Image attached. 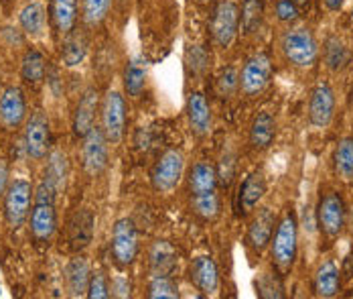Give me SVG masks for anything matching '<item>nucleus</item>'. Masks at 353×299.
<instances>
[{"mask_svg":"<svg viewBox=\"0 0 353 299\" xmlns=\"http://www.w3.org/2000/svg\"><path fill=\"white\" fill-rule=\"evenodd\" d=\"M98 104H100V96L96 88H90L83 92L75 114H73V133L77 137H85L94 126H96V114H98Z\"/></svg>","mask_w":353,"mask_h":299,"instance_id":"obj_19","label":"nucleus"},{"mask_svg":"<svg viewBox=\"0 0 353 299\" xmlns=\"http://www.w3.org/2000/svg\"><path fill=\"white\" fill-rule=\"evenodd\" d=\"M333 169L341 182H353V137H343L337 141L333 151Z\"/></svg>","mask_w":353,"mask_h":299,"instance_id":"obj_29","label":"nucleus"},{"mask_svg":"<svg viewBox=\"0 0 353 299\" xmlns=\"http://www.w3.org/2000/svg\"><path fill=\"white\" fill-rule=\"evenodd\" d=\"M185 175V155L181 149H167L154 163L150 171V184L157 191H173Z\"/></svg>","mask_w":353,"mask_h":299,"instance_id":"obj_6","label":"nucleus"},{"mask_svg":"<svg viewBox=\"0 0 353 299\" xmlns=\"http://www.w3.org/2000/svg\"><path fill=\"white\" fill-rule=\"evenodd\" d=\"M335 90L329 84H317L309 96V122L315 128H327L335 116Z\"/></svg>","mask_w":353,"mask_h":299,"instance_id":"obj_12","label":"nucleus"},{"mask_svg":"<svg viewBox=\"0 0 353 299\" xmlns=\"http://www.w3.org/2000/svg\"><path fill=\"white\" fill-rule=\"evenodd\" d=\"M77 12H79V0H49V17L53 29L65 37L77 25Z\"/></svg>","mask_w":353,"mask_h":299,"instance_id":"obj_21","label":"nucleus"},{"mask_svg":"<svg viewBox=\"0 0 353 299\" xmlns=\"http://www.w3.org/2000/svg\"><path fill=\"white\" fill-rule=\"evenodd\" d=\"M313 289L315 296L323 299L337 298L341 291V269L333 259H325L317 267L313 277Z\"/></svg>","mask_w":353,"mask_h":299,"instance_id":"obj_18","label":"nucleus"},{"mask_svg":"<svg viewBox=\"0 0 353 299\" xmlns=\"http://www.w3.org/2000/svg\"><path fill=\"white\" fill-rule=\"evenodd\" d=\"M185 70L193 79L203 77L210 70V53L201 45H191L185 55Z\"/></svg>","mask_w":353,"mask_h":299,"instance_id":"obj_36","label":"nucleus"},{"mask_svg":"<svg viewBox=\"0 0 353 299\" xmlns=\"http://www.w3.org/2000/svg\"><path fill=\"white\" fill-rule=\"evenodd\" d=\"M274 226H276V214L270 208H260L254 214V218L250 220L246 242L256 255H260L262 251H266L270 247V240H272V234H274Z\"/></svg>","mask_w":353,"mask_h":299,"instance_id":"obj_15","label":"nucleus"},{"mask_svg":"<svg viewBox=\"0 0 353 299\" xmlns=\"http://www.w3.org/2000/svg\"><path fill=\"white\" fill-rule=\"evenodd\" d=\"M19 25L27 37H43L47 27V10L39 0H29L19 12Z\"/></svg>","mask_w":353,"mask_h":299,"instance_id":"obj_25","label":"nucleus"},{"mask_svg":"<svg viewBox=\"0 0 353 299\" xmlns=\"http://www.w3.org/2000/svg\"><path fill=\"white\" fill-rule=\"evenodd\" d=\"M215 88H217V94L221 96V98H230L236 90H240V74H238V70L236 68H225L219 77H217V81H215Z\"/></svg>","mask_w":353,"mask_h":299,"instance_id":"obj_40","label":"nucleus"},{"mask_svg":"<svg viewBox=\"0 0 353 299\" xmlns=\"http://www.w3.org/2000/svg\"><path fill=\"white\" fill-rule=\"evenodd\" d=\"M47 171H45V180L55 187L57 191L65 186V175H68V157L61 151H53L47 155Z\"/></svg>","mask_w":353,"mask_h":299,"instance_id":"obj_35","label":"nucleus"},{"mask_svg":"<svg viewBox=\"0 0 353 299\" xmlns=\"http://www.w3.org/2000/svg\"><path fill=\"white\" fill-rule=\"evenodd\" d=\"M240 33V6L234 0H219L212 12V39L217 49H230Z\"/></svg>","mask_w":353,"mask_h":299,"instance_id":"obj_4","label":"nucleus"},{"mask_svg":"<svg viewBox=\"0 0 353 299\" xmlns=\"http://www.w3.org/2000/svg\"><path fill=\"white\" fill-rule=\"evenodd\" d=\"M85 296L90 299L110 298V281H108L106 273H102V271L92 273V279H90V285H88V293Z\"/></svg>","mask_w":353,"mask_h":299,"instance_id":"obj_42","label":"nucleus"},{"mask_svg":"<svg viewBox=\"0 0 353 299\" xmlns=\"http://www.w3.org/2000/svg\"><path fill=\"white\" fill-rule=\"evenodd\" d=\"M88 55V41L83 35L79 33H73L65 35L63 39V45H61V59H63V66L68 68H75L79 66Z\"/></svg>","mask_w":353,"mask_h":299,"instance_id":"obj_32","label":"nucleus"},{"mask_svg":"<svg viewBox=\"0 0 353 299\" xmlns=\"http://www.w3.org/2000/svg\"><path fill=\"white\" fill-rule=\"evenodd\" d=\"M141 251L139 232L130 218H120L112 228V257L118 267H130Z\"/></svg>","mask_w":353,"mask_h":299,"instance_id":"obj_9","label":"nucleus"},{"mask_svg":"<svg viewBox=\"0 0 353 299\" xmlns=\"http://www.w3.org/2000/svg\"><path fill=\"white\" fill-rule=\"evenodd\" d=\"M57 228V212L53 202H35L31 208V232L37 240H49Z\"/></svg>","mask_w":353,"mask_h":299,"instance_id":"obj_22","label":"nucleus"},{"mask_svg":"<svg viewBox=\"0 0 353 299\" xmlns=\"http://www.w3.org/2000/svg\"><path fill=\"white\" fill-rule=\"evenodd\" d=\"M47 75V59L39 49H27L21 59V77L31 84L39 86Z\"/></svg>","mask_w":353,"mask_h":299,"instance_id":"obj_31","label":"nucleus"},{"mask_svg":"<svg viewBox=\"0 0 353 299\" xmlns=\"http://www.w3.org/2000/svg\"><path fill=\"white\" fill-rule=\"evenodd\" d=\"M27 120V98L19 86H8L0 92V126L17 131Z\"/></svg>","mask_w":353,"mask_h":299,"instance_id":"obj_11","label":"nucleus"},{"mask_svg":"<svg viewBox=\"0 0 353 299\" xmlns=\"http://www.w3.org/2000/svg\"><path fill=\"white\" fill-rule=\"evenodd\" d=\"M323 59H325V66L339 74L343 72L350 61H352V53H350V47L345 45L343 39H339L337 35H331V37L325 39V47H323Z\"/></svg>","mask_w":353,"mask_h":299,"instance_id":"obj_28","label":"nucleus"},{"mask_svg":"<svg viewBox=\"0 0 353 299\" xmlns=\"http://www.w3.org/2000/svg\"><path fill=\"white\" fill-rule=\"evenodd\" d=\"M284 59L299 70H311L319 61V43L307 27H288L281 37Z\"/></svg>","mask_w":353,"mask_h":299,"instance_id":"obj_2","label":"nucleus"},{"mask_svg":"<svg viewBox=\"0 0 353 299\" xmlns=\"http://www.w3.org/2000/svg\"><path fill=\"white\" fill-rule=\"evenodd\" d=\"M191 210L195 216H199L205 222H212L219 216L221 210V202L217 191L212 193H201V195H191Z\"/></svg>","mask_w":353,"mask_h":299,"instance_id":"obj_34","label":"nucleus"},{"mask_svg":"<svg viewBox=\"0 0 353 299\" xmlns=\"http://www.w3.org/2000/svg\"><path fill=\"white\" fill-rule=\"evenodd\" d=\"M217 167L213 165L212 161L201 159L197 161L187 175V189L189 195H201V193H212L217 191Z\"/></svg>","mask_w":353,"mask_h":299,"instance_id":"obj_20","label":"nucleus"},{"mask_svg":"<svg viewBox=\"0 0 353 299\" xmlns=\"http://www.w3.org/2000/svg\"><path fill=\"white\" fill-rule=\"evenodd\" d=\"M276 139V118L270 113H258L254 116L250 131H248V143L258 153L268 151L274 145Z\"/></svg>","mask_w":353,"mask_h":299,"instance_id":"obj_16","label":"nucleus"},{"mask_svg":"<svg viewBox=\"0 0 353 299\" xmlns=\"http://www.w3.org/2000/svg\"><path fill=\"white\" fill-rule=\"evenodd\" d=\"M323 4H325V8H327V10H331V12H339V10L343 8L345 0H323Z\"/></svg>","mask_w":353,"mask_h":299,"instance_id":"obj_45","label":"nucleus"},{"mask_svg":"<svg viewBox=\"0 0 353 299\" xmlns=\"http://www.w3.org/2000/svg\"><path fill=\"white\" fill-rule=\"evenodd\" d=\"M264 19V0H244L240 8V27L244 35H254Z\"/></svg>","mask_w":353,"mask_h":299,"instance_id":"obj_33","label":"nucleus"},{"mask_svg":"<svg viewBox=\"0 0 353 299\" xmlns=\"http://www.w3.org/2000/svg\"><path fill=\"white\" fill-rule=\"evenodd\" d=\"M256 293L260 296V298L264 299H281L284 298V287L283 283L272 275V273H266V275H262L258 281H256Z\"/></svg>","mask_w":353,"mask_h":299,"instance_id":"obj_39","label":"nucleus"},{"mask_svg":"<svg viewBox=\"0 0 353 299\" xmlns=\"http://www.w3.org/2000/svg\"><path fill=\"white\" fill-rule=\"evenodd\" d=\"M317 224L321 234L335 240L347 224V208L337 191H325L317 204Z\"/></svg>","mask_w":353,"mask_h":299,"instance_id":"obj_5","label":"nucleus"},{"mask_svg":"<svg viewBox=\"0 0 353 299\" xmlns=\"http://www.w3.org/2000/svg\"><path fill=\"white\" fill-rule=\"evenodd\" d=\"M102 131L110 145H120L126 133V100L120 90H108L102 102Z\"/></svg>","mask_w":353,"mask_h":299,"instance_id":"obj_8","label":"nucleus"},{"mask_svg":"<svg viewBox=\"0 0 353 299\" xmlns=\"http://www.w3.org/2000/svg\"><path fill=\"white\" fill-rule=\"evenodd\" d=\"M108 139L102 126H94L85 137L81 145L83 167L90 175H100L108 167Z\"/></svg>","mask_w":353,"mask_h":299,"instance_id":"obj_13","label":"nucleus"},{"mask_svg":"<svg viewBox=\"0 0 353 299\" xmlns=\"http://www.w3.org/2000/svg\"><path fill=\"white\" fill-rule=\"evenodd\" d=\"M274 17L284 25H292L301 17V8L294 0H276L274 2Z\"/></svg>","mask_w":353,"mask_h":299,"instance_id":"obj_41","label":"nucleus"},{"mask_svg":"<svg viewBox=\"0 0 353 299\" xmlns=\"http://www.w3.org/2000/svg\"><path fill=\"white\" fill-rule=\"evenodd\" d=\"M191 281L205 296H213L219 289V269L212 257H197L191 262Z\"/></svg>","mask_w":353,"mask_h":299,"instance_id":"obj_23","label":"nucleus"},{"mask_svg":"<svg viewBox=\"0 0 353 299\" xmlns=\"http://www.w3.org/2000/svg\"><path fill=\"white\" fill-rule=\"evenodd\" d=\"M92 279V271H90V262L83 257H75L71 259L68 269H65V283H68V291L73 298L85 296L88 293V285Z\"/></svg>","mask_w":353,"mask_h":299,"instance_id":"obj_27","label":"nucleus"},{"mask_svg":"<svg viewBox=\"0 0 353 299\" xmlns=\"http://www.w3.org/2000/svg\"><path fill=\"white\" fill-rule=\"evenodd\" d=\"M51 149V124L47 114L37 110L25 124V151L31 159L41 161Z\"/></svg>","mask_w":353,"mask_h":299,"instance_id":"obj_10","label":"nucleus"},{"mask_svg":"<svg viewBox=\"0 0 353 299\" xmlns=\"http://www.w3.org/2000/svg\"><path fill=\"white\" fill-rule=\"evenodd\" d=\"M35 202V189L29 180H12L4 193V218L10 228H21L31 214V204Z\"/></svg>","mask_w":353,"mask_h":299,"instance_id":"obj_3","label":"nucleus"},{"mask_svg":"<svg viewBox=\"0 0 353 299\" xmlns=\"http://www.w3.org/2000/svg\"><path fill=\"white\" fill-rule=\"evenodd\" d=\"M272 262L281 273H288L299 255V220L292 210H286L276 222V230L270 240Z\"/></svg>","mask_w":353,"mask_h":299,"instance_id":"obj_1","label":"nucleus"},{"mask_svg":"<svg viewBox=\"0 0 353 299\" xmlns=\"http://www.w3.org/2000/svg\"><path fill=\"white\" fill-rule=\"evenodd\" d=\"M352 19H353V12H352Z\"/></svg>","mask_w":353,"mask_h":299,"instance_id":"obj_48","label":"nucleus"},{"mask_svg":"<svg viewBox=\"0 0 353 299\" xmlns=\"http://www.w3.org/2000/svg\"><path fill=\"white\" fill-rule=\"evenodd\" d=\"M294 2L299 4V8H307L311 4V0H294Z\"/></svg>","mask_w":353,"mask_h":299,"instance_id":"obj_46","label":"nucleus"},{"mask_svg":"<svg viewBox=\"0 0 353 299\" xmlns=\"http://www.w3.org/2000/svg\"><path fill=\"white\" fill-rule=\"evenodd\" d=\"M150 299H179V285L173 281L171 275H152L148 281V293Z\"/></svg>","mask_w":353,"mask_h":299,"instance_id":"obj_38","label":"nucleus"},{"mask_svg":"<svg viewBox=\"0 0 353 299\" xmlns=\"http://www.w3.org/2000/svg\"><path fill=\"white\" fill-rule=\"evenodd\" d=\"M8 184H10L8 182V165L4 159H0V197H4Z\"/></svg>","mask_w":353,"mask_h":299,"instance_id":"obj_44","label":"nucleus"},{"mask_svg":"<svg viewBox=\"0 0 353 299\" xmlns=\"http://www.w3.org/2000/svg\"><path fill=\"white\" fill-rule=\"evenodd\" d=\"M266 175L262 169H256L244 180V184L240 186L238 193V210L240 214H252L258 204L262 202V197L266 195Z\"/></svg>","mask_w":353,"mask_h":299,"instance_id":"obj_17","label":"nucleus"},{"mask_svg":"<svg viewBox=\"0 0 353 299\" xmlns=\"http://www.w3.org/2000/svg\"><path fill=\"white\" fill-rule=\"evenodd\" d=\"M110 296L114 298H130L132 296V285L126 277H114L110 283Z\"/></svg>","mask_w":353,"mask_h":299,"instance_id":"obj_43","label":"nucleus"},{"mask_svg":"<svg viewBox=\"0 0 353 299\" xmlns=\"http://www.w3.org/2000/svg\"><path fill=\"white\" fill-rule=\"evenodd\" d=\"M187 120H189V128L193 137L197 139L210 137L213 126V113L208 96L199 90H193L187 96Z\"/></svg>","mask_w":353,"mask_h":299,"instance_id":"obj_14","label":"nucleus"},{"mask_svg":"<svg viewBox=\"0 0 353 299\" xmlns=\"http://www.w3.org/2000/svg\"><path fill=\"white\" fill-rule=\"evenodd\" d=\"M146 81H148V66H146V59L141 57V55L130 57L126 61V68H124V74H122L124 92L130 98H141L144 88H146Z\"/></svg>","mask_w":353,"mask_h":299,"instance_id":"obj_24","label":"nucleus"},{"mask_svg":"<svg viewBox=\"0 0 353 299\" xmlns=\"http://www.w3.org/2000/svg\"><path fill=\"white\" fill-rule=\"evenodd\" d=\"M195 2H197V4H201V6H205V4H210L212 0H195Z\"/></svg>","mask_w":353,"mask_h":299,"instance_id":"obj_47","label":"nucleus"},{"mask_svg":"<svg viewBox=\"0 0 353 299\" xmlns=\"http://www.w3.org/2000/svg\"><path fill=\"white\" fill-rule=\"evenodd\" d=\"M148 264H150L152 275H171L173 277L176 264H179V255L167 240H157L148 251Z\"/></svg>","mask_w":353,"mask_h":299,"instance_id":"obj_26","label":"nucleus"},{"mask_svg":"<svg viewBox=\"0 0 353 299\" xmlns=\"http://www.w3.org/2000/svg\"><path fill=\"white\" fill-rule=\"evenodd\" d=\"M272 79V59L266 53H254L248 57L240 72V92L248 98L260 96Z\"/></svg>","mask_w":353,"mask_h":299,"instance_id":"obj_7","label":"nucleus"},{"mask_svg":"<svg viewBox=\"0 0 353 299\" xmlns=\"http://www.w3.org/2000/svg\"><path fill=\"white\" fill-rule=\"evenodd\" d=\"M94 236V216L90 210H79L70 222V240L73 249H85Z\"/></svg>","mask_w":353,"mask_h":299,"instance_id":"obj_30","label":"nucleus"},{"mask_svg":"<svg viewBox=\"0 0 353 299\" xmlns=\"http://www.w3.org/2000/svg\"><path fill=\"white\" fill-rule=\"evenodd\" d=\"M112 0H81V19L88 27H98L108 19Z\"/></svg>","mask_w":353,"mask_h":299,"instance_id":"obj_37","label":"nucleus"}]
</instances>
